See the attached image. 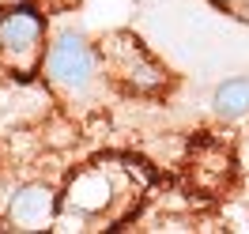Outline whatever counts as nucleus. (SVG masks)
I'll use <instances>...</instances> for the list:
<instances>
[{"instance_id":"nucleus-2","label":"nucleus","mask_w":249,"mask_h":234,"mask_svg":"<svg viewBox=\"0 0 249 234\" xmlns=\"http://www.w3.org/2000/svg\"><path fill=\"white\" fill-rule=\"evenodd\" d=\"M140 189L143 181H136V170L128 162L102 159V162H91L87 170H79L72 178V185L64 193V208L83 219H102V216L113 219L128 204L140 200Z\"/></svg>"},{"instance_id":"nucleus-3","label":"nucleus","mask_w":249,"mask_h":234,"mask_svg":"<svg viewBox=\"0 0 249 234\" xmlns=\"http://www.w3.org/2000/svg\"><path fill=\"white\" fill-rule=\"evenodd\" d=\"M98 53H102L106 79L117 83V87L128 91V94L159 98V94H166L174 87L170 68L159 61L132 31H109L106 38L98 42Z\"/></svg>"},{"instance_id":"nucleus-6","label":"nucleus","mask_w":249,"mask_h":234,"mask_svg":"<svg viewBox=\"0 0 249 234\" xmlns=\"http://www.w3.org/2000/svg\"><path fill=\"white\" fill-rule=\"evenodd\" d=\"M212 113L219 121H242L249 117V76H227L212 91Z\"/></svg>"},{"instance_id":"nucleus-7","label":"nucleus","mask_w":249,"mask_h":234,"mask_svg":"<svg viewBox=\"0 0 249 234\" xmlns=\"http://www.w3.org/2000/svg\"><path fill=\"white\" fill-rule=\"evenodd\" d=\"M219 8H227V12H234L238 19H246L249 23V0H215Z\"/></svg>"},{"instance_id":"nucleus-4","label":"nucleus","mask_w":249,"mask_h":234,"mask_svg":"<svg viewBox=\"0 0 249 234\" xmlns=\"http://www.w3.org/2000/svg\"><path fill=\"white\" fill-rule=\"evenodd\" d=\"M46 19L34 8H4L0 12V61L16 76H38L46 57Z\"/></svg>"},{"instance_id":"nucleus-5","label":"nucleus","mask_w":249,"mask_h":234,"mask_svg":"<svg viewBox=\"0 0 249 234\" xmlns=\"http://www.w3.org/2000/svg\"><path fill=\"white\" fill-rule=\"evenodd\" d=\"M57 216H61V200L42 181H27L8 197V223L16 231H49Z\"/></svg>"},{"instance_id":"nucleus-1","label":"nucleus","mask_w":249,"mask_h":234,"mask_svg":"<svg viewBox=\"0 0 249 234\" xmlns=\"http://www.w3.org/2000/svg\"><path fill=\"white\" fill-rule=\"evenodd\" d=\"M42 79L61 102L79 109H94L109 83L98 46H91V38L72 31V27L49 38L46 57H42Z\"/></svg>"}]
</instances>
